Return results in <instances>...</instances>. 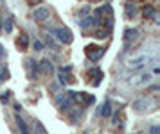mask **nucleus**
<instances>
[{"mask_svg":"<svg viewBox=\"0 0 160 134\" xmlns=\"http://www.w3.org/2000/svg\"><path fill=\"white\" fill-rule=\"evenodd\" d=\"M51 32L54 34V38L58 39L59 43H63V45H70V43L74 41V34L70 29L67 27H51Z\"/></svg>","mask_w":160,"mask_h":134,"instance_id":"obj_1","label":"nucleus"},{"mask_svg":"<svg viewBox=\"0 0 160 134\" xmlns=\"http://www.w3.org/2000/svg\"><path fill=\"white\" fill-rule=\"evenodd\" d=\"M85 52H87L88 59H90L92 63H97V61L104 56V49H102V47H97V45H88L87 49H85Z\"/></svg>","mask_w":160,"mask_h":134,"instance_id":"obj_2","label":"nucleus"},{"mask_svg":"<svg viewBox=\"0 0 160 134\" xmlns=\"http://www.w3.org/2000/svg\"><path fill=\"white\" fill-rule=\"evenodd\" d=\"M49 16H51V9L47 6H40L32 11V20L34 21H45L49 20Z\"/></svg>","mask_w":160,"mask_h":134,"instance_id":"obj_3","label":"nucleus"},{"mask_svg":"<svg viewBox=\"0 0 160 134\" xmlns=\"http://www.w3.org/2000/svg\"><path fill=\"white\" fill-rule=\"evenodd\" d=\"M58 81L59 84H68L72 81V66H61L58 70Z\"/></svg>","mask_w":160,"mask_h":134,"instance_id":"obj_4","label":"nucleus"},{"mask_svg":"<svg viewBox=\"0 0 160 134\" xmlns=\"http://www.w3.org/2000/svg\"><path fill=\"white\" fill-rule=\"evenodd\" d=\"M88 77H90L92 86H99V84H101V81H102V77H104V73H102L101 68L94 66V68H90V70H88Z\"/></svg>","mask_w":160,"mask_h":134,"instance_id":"obj_5","label":"nucleus"},{"mask_svg":"<svg viewBox=\"0 0 160 134\" xmlns=\"http://www.w3.org/2000/svg\"><path fill=\"white\" fill-rule=\"evenodd\" d=\"M25 68H27V73H29V79H32V81H36L38 79V63L34 61V59H27L25 61Z\"/></svg>","mask_w":160,"mask_h":134,"instance_id":"obj_6","label":"nucleus"},{"mask_svg":"<svg viewBox=\"0 0 160 134\" xmlns=\"http://www.w3.org/2000/svg\"><path fill=\"white\" fill-rule=\"evenodd\" d=\"M149 61V56H146V54H142V56L138 57H133V59H130V63H128V66L130 68H133V70H137V68H142L146 63Z\"/></svg>","mask_w":160,"mask_h":134,"instance_id":"obj_7","label":"nucleus"},{"mask_svg":"<svg viewBox=\"0 0 160 134\" xmlns=\"http://www.w3.org/2000/svg\"><path fill=\"white\" fill-rule=\"evenodd\" d=\"M29 43H31L29 34H20L18 38H16V49L22 50V52H25V50L29 49Z\"/></svg>","mask_w":160,"mask_h":134,"instance_id":"obj_8","label":"nucleus"},{"mask_svg":"<svg viewBox=\"0 0 160 134\" xmlns=\"http://www.w3.org/2000/svg\"><path fill=\"white\" fill-rule=\"evenodd\" d=\"M38 72H42L45 75H51L52 72H54V66H52V63L49 59H42V61L38 63Z\"/></svg>","mask_w":160,"mask_h":134,"instance_id":"obj_9","label":"nucleus"},{"mask_svg":"<svg viewBox=\"0 0 160 134\" xmlns=\"http://www.w3.org/2000/svg\"><path fill=\"white\" fill-rule=\"evenodd\" d=\"M137 38H138V30H137V29H126V30H124V36H122L124 45H130V43H133Z\"/></svg>","mask_w":160,"mask_h":134,"instance_id":"obj_10","label":"nucleus"},{"mask_svg":"<svg viewBox=\"0 0 160 134\" xmlns=\"http://www.w3.org/2000/svg\"><path fill=\"white\" fill-rule=\"evenodd\" d=\"M133 109L137 111V113H146L148 109H149V100L148 99H138L133 102Z\"/></svg>","mask_w":160,"mask_h":134,"instance_id":"obj_11","label":"nucleus"},{"mask_svg":"<svg viewBox=\"0 0 160 134\" xmlns=\"http://www.w3.org/2000/svg\"><path fill=\"white\" fill-rule=\"evenodd\" d=\"M56 104H58V107L61 111H67L68 107L72 106V100L68 99V95H59L58 100H56Z\"/></svg>","mask_w":160,"mask_h":134,"instance_id":"obj_12","label":"nucleus"},{"mask_svg":"<svg viewBox=\"0 0 160 134\" xmlns=\"http://www.w3.org/2000/svg\"><path fill=\"white\" fill-rule=\"evenodd\" d=\"M13 23H15V18H13V16H8L6 20L2 21V30H4L6 34H11V32H13Z\"/></svg>","mask_w":160,"mask_h":134,"instance_id":"obj_13","label":"nucleus"},{"mask_svg":"<svg viewBox=\"0 0 160 134\" xmlns=\"http://www.w3.org/2000/svg\"><path fill=\"white\" fill-rule=\"evenodd\" d=\"M124 14H126V18H137L138 16V9H137V6H133V4H128L126 6V9H124Z\"/></svg>","mask_w":160,"mask_h":134,"instance_id":"obj_14","label":"nucleus"},{"mask_svg":"<svg viewBox=\"0 0 160 134\" xmlns=\"http://www.w3.org/2000/svg\"><path fill=\"white\" fill-rule=\"evenodd\" d=\"M15 120H16V127H18V131H20V134H31L29 127H27V123L23 122V118H22V116H16Z\"/></svg>","mask_w":160,"mask_h":134,"instance_id":"obj_15","label":"nucleus"},{"mask_svg":"<svg viewBox=\"0 0 160 134\" xmlns=\"http://www.w3.org/2000/svg\"><path fill=\"white\" fill-rule=\"evenodd\" d=\"M79 25H81L83 29H85V30H87V29H94V27H95L94 18H92V16H85V18H81Z\"/></svg>","mask_w":160,"mask_h":134,"instance_id":"obj_16","label":"nucleus"},{"mask_svg":"<svg viewBox=\"0 0 160 134\" xmlns=\"http://www.w3.org/2000/svg\"><path fill=\"white\" fill-rule=\"evenodd\" d=\"M142 13H144V16L146 18H157V9L153 6H144V9H142Z\"/></svg>","mask_w":160,"mask_h":134,"instance_id":"obj_17","label":"nucleus"},{"mask_svg":"<svg viewBox=\"0 0 160 134\" xmlns=\"http://www.w3.org/2000/svg\"><path fill=\"white\" fill-rule=\"evenodd\" d=\"M9 79V72H8V68L4 66V64L0 63V82H4V81H8Z\"/></svg>","mask_w":160,"mask_h":134,"instance_id":"obj_18","label":"nucleus"},{"mask_svg":"<svg viewBox=\"0 0 160 134\" xmlns=\"http://www.w3.org/2000/svg\"><path fill=\"white\" fill-rule=\"evenodd\" d=\"M45 45L49 47V49H52V50H58V45H56V41L52 39L49 34H45Z\"/></svg>","mask_w":160,"mask_h":134,"instance_id":"obj_19","label":"nucleus"},{"mask_svg":"<svg viewBox=\"0 0 160 134\" xmlns=\"http://www.w3.org/2000/svg\"><path fill=\"white\" fill-rule=\"evenodd\" d=\"M101 114L102 116H112V106H110V102H104V104H102Z\"/></svg>","mask_w":160,"mask_h":134,"instance_id":"obj_20","label":"nucleus"},{"mask_svg":"<svg viewBox=\"0 0 160 134\" xmlns=\"http://www.w3.org/2000/svg\"><path fill=\"white\" fill-rule=\"evenodd\" d=\"M149 79H151V75H149V73H142V75L135 81V84H144V82H149Z\"/></svg>","mask_w":160,"mask_h":134,"instance_id":"obj_21","label":"nucleus"},{"mask_svg":"<svg viewBox=\"0 0 160 134\" xmlns=\"http://www.w3.org/2000/svg\"><path fill=\"white\" fill-rule=\"evenodd\" d=\"M108 34H110V30H106V29H99L94 36L95 38H99V39H102V38H108Z\"/></svg>","mask_w":160,"mask_h":134,"instance_id":"obj_22","label":"nucleus"},{"mask_svg":"<svg viewBox=\"0 0 160 134\" xmlns=\"http://www.w3.org/2000/svg\"><path fill=\"white\" fill-rule=\"evenodd\" d=\"M79 14L81 16H90V6H83L79 9Z\"/></svg>","mask_w":160,"mask_h":134,"instance_id":"obj_23","label":"nucleus"},{"mask_svg":"<svg viewBox=\"0 0 160 134\" xmlns=\"http://www.w3.org/2000/svg\"><path fill=\"white\" fill-rule=\"evenodd\" d=\"M43 49H45V45L42 41H38V39H36V41H34V50H43Z\"/></svg>","mask_w":160,"mask_h":134,"instance_id":"obj_24","label":"nucleus"},{"mask_svg":"<svg viewBox=\"0 0 160 134\" xmlns=\"http://www.w3.org/2000/svg\"><path fill=\"white\" fill-rule=\"evenodd\" d=\"M0 100H2L4 104H6V102H8V100H9V91H6V93H4V95H0Z\"/></svg>","mask_w":160,"mask_h":134,"instance_id":"obj_25","label":"nucleus"},{"mask_svg":"<svg viewBox=\"0 0 160 134\" xmlns=\"http://www.w3.org/2000/svg\"><path fill=\"white\" fill-rule=\"evenodd\" d=\"M149 134H160V127L158 125H153L151 131H149Z\"/></svg>","mask_w":160,"mask_h":134,"instance_id":"obj_26","label":"nucleus"},{"mask_svg":"<svg viewBox=\"0 0 160 134\" xmlns=\"http://www.w3.org/2000/svg\"><path fill=\"white\" fill-rule=\"evenodd\" d=\"M43 0H27V4L29 6H38V4H42Z\"/></svg>","mask_w":160,"mask_h":134,"instance_id":"obj_27","label":"nucleus"},{"mask_svg":"<svg viewBox=\"0 0 160 134\" xmlns=\"http://www.w3.org/2000/svg\"><path fill=\"white\" fill-rule=\"evenodd\" d=\"M6 56V50H4V47H0V57Z\"/></svg>","mask_w":160,"mask_h":134,"instance_id":"obj_28","label":"nucleus"},{"mask_svg":"<svg viewBox=\"0 0 160 134\" xmlns=\"http://www.w3.org/2000/svg\"><path fill=\"white\" fill-rule=\"evenodd\" d=\"M13 107H15V111H20V109H22V106H20V104H15Z\"/></svg>","mask_w":160,"mask_h":134,"instance_id":"obj_29","label":"nucleus"},{"mask_svg":"<svg viewBox=\"0 0 160 134\" xmlns=\"http://www.w3.org/2000/svg\"><path fill=\"white\" fill-rule=\"evenodd\" d=\"M2 21L4 20H2V14H0V32H2Z\"/></svg>","mask_w":160,"mask_h":134,"instance_id":"obj_30","label":"nucleus"},{"mask_svg":"<svg viewBox=\"0 0 160 134\" xmlns=\"http://www.w3.org/2000/svg\"><path fill=\"white\" fill-rule=\"evenodd\" d=\"M36 134H43V132H36Z\"/></svg>","mask_w":160,"mask_h":134,"instance_id":"obj_31","label":"nucleus"},{"mask_svg":"<svg viewBox=\"0 0 160 134\" xmlns=\"http://www.w3.org/2000/svg\"><path fill=\"white\" fill-rule=\"evenodd\" d=\"M0 2H2V0H0Z\"/></svg>","mask_w":160,"mask_h":134,"instance_id":"obj_32","label":"nucleus"}]
</instances>
